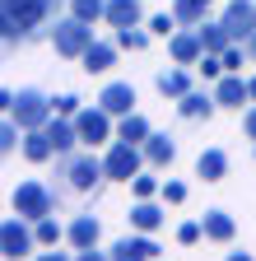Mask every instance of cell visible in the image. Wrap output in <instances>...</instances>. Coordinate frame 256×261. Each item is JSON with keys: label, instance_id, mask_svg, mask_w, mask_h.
Returning a JSON list of instances; mask_svg holds the SVG:
<instances>
[{"label": "cell", "instance_id": "6da1fadb", "mask_svg": "<svg viewBox=\"0 0 256 261\" xmlns=\"http://www.w3.org/2000/svg\"><path fill=\"white\" fill-rule=\"evenodd\" d=\"M61 10V0H0V23L5 42H28L38 28H47Z\"/></svg>", "mask_w": 256, "mask_h": 261}, {"label": "cell", "instance_id": "7a4b0ae2", "mask_svg": "<svg viewBox=\"0 0 256 261\" xmlns=\"http://www.w3.org/2000/svg\"><path fill=\"white\" fill-rule=\"evenodd\" d=\"M0 108H5V117H14L23 130H42L51 117H56V98H47L42 89H5L0 93Z\"/></svg>", "mask_w": 256, "mask_h": 261}, {"label": "cell", "instance_id": "3957f363", "mask_svg": "<svg viewBox=\"0 0 256 261\" xmlns=\"http://www.w3.org/2000/svg\"><path fill=\"white\" fill-rule=\"evenodd\" d=\"M61 177H66V191L89 196L107 177V168H103V159H93V149H84V154L75 149V154H61Z\"/></svg>", "mask_w": 256, "mask_h": 261}, {"label": "cell", "instance_id": "277c9868", "mask_svg": "<svg viewBox=\"0 0 256 261\" xmlns=\"http://www.w3.org/2000/svg\"><path fill=\"white\" fill-rule=\"evenodd\" d=\"M93 42V23H84V19H75V14H66V19H56L51 23V47H56V56H70V61H79Z\"/></svg>", "mask_w": 256, "mask_h": 261}, {"label": "cell", "instance_id": "5b68a950", "mask_svg": "<svg viewBox=\"0 0 256 261\" xmlns=\"http://www.w3.org/2000/svg\"><path fill=\"white\" fill-rule=\"evenodd\" d=\"M10 210H14V215H23L28 224H38V219L56 215V191H51V187H42V182H19V187H14V196H10Z\"/></svg>", "mask_w": 256, "mask_h": 261}, {"label": "cell", "instance_id": "8992f818", "mask_svg": "<svg viewBox=\"0 0 256 261\" xmlns=\"http://www.w3.org/2000/svg\"><path fill=\"white\" fill-rule=\"evenodd\" d=\"M103 168H107V182H135L140 168H145V149L126 145V140H112L107 154H103Z\"/></svg>", "mask_w": 256, "mask_h": 261}, {"label": "cell", "instance_id": "52a82bcc", "mask_svg": "<svg viewBox=\"0 0 256 261\" xmlns=\"http://www.w3.org/2000/svg\"><path fill=\"white\" fill-rule=\"evenodd\" d=\"M38 233H33V224H28L23 215H10L5 224H0V252H5L10 261H23V256H38Z\"/></svg>", "mask_w": 256, "mask_h": 261}, {"label": "cell", "instance_id": "ba28073f", "mask_svg": "<svg viewBox=\"0 0 256 261\" xmlns=\"http://www.w3.org/2000/svg\"><path fill=\"white\" fill-rule=\"evenodd\" d=\"M112 121H117V117H107L98 103L84 108V112L75 117V126H79V145H84V149H98V145L117 140V126H112Z\"/></svg>", "mask_w": 256, "mask_h": 261}, {"label": "cell", "instance_id": "9c48e42d", "mask_svg": "<svg viewBox=\"0 0 256 261\" xmlns=\"http://www.w3.org/2000/svg\"><path fill=\"white\" fill-rule=\"evenodd\" d=\"M219 19H223V28L233 33V42H247L256 33V0H229Z\"/></svg>", "mask_w": 256, "mask_h": 261}, {"label": "cell", "instance_id": "30bf717a", "mask_svg": "<svg viewBox=\"0 0 256 261\" xmlns=\"http://www.w3.org/2000/svg\"><path fill=\"white\" fill-rule=\"evenodd\" d=\"M107 256L112 261H158V243L149 233H126L107 247Z\"/></svg>", "mask_w": 256, "mask_h": 261}, {"label": "cell", "instance_id": "8fae6325", "mask_svg": "<svg viewBox=\"0 0 256 261\" xmlns=\"http://www.w3.org/2000/svg\"><path fill=\"white\" fill-rule=\"evenodd\" d=\"M168 56H173V65H201V56H205L201 28H177L168 38Z\"/></svg>", "mask_w": 256, "mask_h": 261}, {"label": "cell", "instance_id": "7c38bea8", "mask_svg": "<svg viewBox=\"0 0 256 261\" xmlns=\"http://www.w3.org/2000/svg\"><path fill=\"white\" fill-rule=\"evenodd\" d=\"M98 238H103V224H98V215H75V219L66 224V243H70L75 252L98 247Z\"/></svg>", "mask_w": 256, "mask_h": 261}, {"label": "cell", "instance_id": "4fadbf2b", "mask_svg": "<svg viewBox=\"0 0 256 261\" xmlns=\"http://www.w3.org/2000/svg\"><path fill=\"white\" fill-rule=\"evenodd\" d=\"M214 108H219L214 89H191L186 98H177V112H182V121H210V117H214Z\"/></svg>", "mask_w": 256, "mask_h": 261}, {"label": "cell", "instance_id": "5bb4252c", "mask_svg": "<svg viewBox=\"0 0 256 261\" xmlns=\"http://www.w3.org/2000/svg\"><path fill=\"white\" fill-rule=\"evenodd\" d=\"M98 108H103L107 117H131V112H135V89L126 84V80L107 84V89L98 93Z\"/></svg>", "mask_w": 256, "mask_h": 261}, {"label": "cell", "instance_id": "9a60e30c", "mask_svg": "<svg viewBox=\"0 0 256 261\" xmlns=\"http://www.w3.org/2000/svg\"><path fill=\"white\" fill-rule=\"evenodd\" d=\"M201 224H205V238H210V243H223V247H229V243L238 238V219H233L229 210H205Z\"/></svg>", "mask_w": 256, "mask_h": 261}, {"label": "cell", "instance_id": "2e32d148", "mask_svg": "<svg viewBox=\"0 0 256 261\" xmlns=\"http://www.w3.org/2000/svg\"><path fill=\"white\" fill-rule=\"evenodd\" d=\"M154 89L163 93V98H173V103H177V98H186V93L196 89V84H191V75H186V65H173V70H158Z\"/></svg>", "mask_w": 256, "mask_h": 261}, {"label": "cell", "instance_id": "e0dca14e", "mask_svg": "<svg viewBox=\"0 0 256 261\" xmlns=\"http://www.w3.org/2000/svg\"><path fill=\"white\" fill-rule=\"evenodd\" d=\"M214 98H219V108H242V103H251V93H247V80H242V75H223V80H214Z\"/></svg>", "mask_w": 256, "mask_h": 261}, {"label": "cell", "instance_id": "ac0fdd59", "mask_svg": "<svg viewBox=\"0 0 256 261\" xmlns=\"http://www.w3.org/2000/svg\"><path fill=\"white\" fill-rule=\"evenodd\" d=\"M140 149H145V163H149V168H168V163L177 159V140L173 136H158V130H154Z\"/></svg>", "mask_w": 256, "mask_h": 261}, {"label": "cell", "instance_id": "d6986e66", "mask_svg": "<svg viewBox=\"0 0 256 261\" xmlns=\"http://www.w3.org/2000/svg\"><path fill=\"white\" fill-rule=\"evenodd\" d=\"M126 219H131V228H135V233H158L168 215L158 210L154 201H135V205H131V215H126Z\"/></svg>", "mask_w": 256, "mask_h": 261}, {"label": "cell", "instance_id": "ffe728a7", "mask_svg": "<svg viewBox=\"0 0 256 261\" xmlns=\"http://www.w3.org/2000/svg\"><path fill=\"white\" fill-rule=\"evenodd\" d=\"M117 51H121L117 42H93L79 61H84V70H89V75H107L112 65H117Z\"/></svg>", "mask_w": 256, "mask_h": 261}, {"label": "cell", "instance_id": "44dd1931", "mask_svg": "<svg viewBox=\"0 0 256 261\" xmlns=\"http://www.w3.org/2000/svg\"><path fill=\"white\" fill-rule=\"evenodd\" d=\"M196 177H205V182H223L229 177V154L223 149H201V159H196Z\"/></svg>", "mask_w": 256, "mask_h": 261}, {"label": "cell", "instance_id": "7402d4cb", "mask_svg": "<svg viewBox=\"0 0 256 261\" xmlns=\"http://www.w3.org/2000/svg\"><path fill=\"white\" fill-rule=\"evenodd\" d=\"M145 10H140V0H107V23L112 28H140Z\"/></svg>", "mask_w": 256, "mask_h": 261}, {"label": "cell", "instance_id": "603a6c76", "mask_svg": "<svg viewBox=\"0 0 256 261\" xmlns=\"http://www.w3.org/2000/svg\"><path fill=\"white\" fill-rule=\"evenodd\" d=\"M201 42H205V56H223V51L233 47V33L223 28V19H214V23L205 19L201 23Z\"/></svg>", "mask_w": 256, "mask_h": 261}, {"label": "cell", "instance_id": "cb8c5ba5", "mask_svg": "<svg viewBox=\"0 0 256 261\" xmlns=\"http://www.w3.org/2000/svg\"><path fill=\"white\" fill-rule=\"evenodd\" d=\"M23 159H28V163L56 159V145H51V136H47V126H42V130H23Z\"/></svg>", "mask_w": 256, "mask_h": 261}, {"label": "cell", "instance_id": "d4e9b609", "mask_svg": "<svg viewBox=\"0 0 256 261\" xmlns=\"http://www.w3.org/2000/svg\"><path fill=\"white\" fill-rule=\"evenodd\" d=\"M210 5H214V0H173V14H177L182 28H201L205 14H210Z\"/></svg>", "mask_w": 256, "mask_h": 261}, {"label": "cell", "instance_id": "484cf974", "mask_svg": "<svg viewBox=\"0 0 256 261\" xmlns=\"http://www.w3.org/2000/svg\"><path fill=\"white\" fill-rule=\"evenodd\" d=\"M154 136L149 130V121L140 117V112H131V117H117V140H126V145H145Z\"/></svg>", "mask_w": 256, "mask_h": 261}, {"label": "cell", "instance_id": "4316f807", "mask_svg": "<svg viewBox=\"0 0 256 261\" xmlns=\"http://www.w3.org/2000/svg\"><path fill=\"white\" fill-rule=\"evenodd\" d=\"M112 42H117L121 51H145V47H149V33H145V28H117Z\"/></svg>", "mask_w": 256, "mask_h": 261}, {"label": "cell", "instance_id": "83f0119b", "mask_svg": "<svg viewBox=\"0 0 256 261\" xmlns=\"http://www.w3.org/2000/svg\"><path fill=\"white\" fill-rule=\"evenodd\" d=\"M70 14L84 23H98V19H107V0H70Z\"/></svg>", "mask_w": 256, "mask_h": 261}, {"label": "cell", "instance_id": "f1b7e54d", "mask_svg": "<svg viewBox=\"0 0 256 261\" xmlns=\"http://www.w3.org/2000/svg\"><path fill=\"white\" fill-rule=\"evenodd\" d=\"M33 233H38V247H56L61 238H66V228L56 224V215H47V219H38V224H33Z\"/></svg>", "mask_w": 256, "mask_h": 261}, {"label": "cell", "instance_id": "f546056e", "mask_svg": "<svg viewBox=\"0 0 256 261\" xmlns=\"http://www.w3.org/2000/svg\"><path fill=\"white\" fill-rule=\"evenodd\" d=\"M201 238H205V224H201V219H186V224H177V243H182V247H196Z\"/></svg>", "mask_w": 256, "mask_h": 261}, {"label": "cell", "instance_id": "4dcf8cb0", "mask_svg": "<svg viewBox=\"0 0 256 261\" xmlns=\"http://www.w3.org/2000/svg\"><path fill=\"white\" fill-rule=\"evenodd\" d=\"M19 121L14 117H5V121H0V154H14V145H19Z\"/></svg>", "mask_w": 256, "mask_h": 261}, {"label": "cell", "instance_id": "1f68e13d", "mask_svg": "<svg viewBox=\"0 0 256 261\" xmlns=\"http://www.w3.org/2000/svg\"><path fill=\"white\" fill-rule=\"evenodd\" d=\"M177 28H182L177 14H154V19H149V33H154V38H173Z\"/></svg>", "mask_w": 256, "mask_h": 261}, {"label": "cell", "instance_id": "d6a6232c", "mask_svg": "<svg viewBox=\"0 0 256 261\" xmlns=\"http://www.w3.org/2000/svg\"><path fill=\"white\" fill-rule=\"evenodd\" d=\"M131 191H135V201H154V196H158V191H163V187H158L154 177H145V173H140V177L131 182Z\"/></svg>", "mask_w": 256, "mask_h": 261}, {"label": "cell", "instance_id": "836d02e7", "mask_svg": "<svg viewBox=\"0 0 256 261\" xmlns=\"http://www.w3.org/2000/svg\"><path fill=\"white\" fill-rule=\"evenodd\" d=\"M79 112H84V103H79L75 93H61L56 98V117H79Z\"/></svg>", "mask_w": 256, "mask_h": 261}, {"label": "cell", "instance_id": "e575fe53", "mask_svg": "<svg viewBox=\"0 0 256 261\" xmlns=\"http://www.w3.org/2000/svg\"><path fill=\"white\" fill-rule=\"evenodd\" d=\"M242 61H247V47H238V42H233L229 51H223V70L238 75V70H242Z\"/></svg>", "mask_w": 256, "mask_h": 261}, {"label": "cell", "instance_id": "d590c367", "mask_svg": "<svg viewBox=\"0 0 256 261\" xmlns=\"http://www.w3.org/2000/svg\"><path fill=\"white\" fill-rule=\"evenodd\" d=\"M158 196H163L168 205H182V201H186V182H163V191H158Z\"/></svg>", "mask_w": 256, "mask_h": 261}, {"label": "cell", "instance_id": "8d00e7d4", "mask_svg": "<svg viewBox=\"0 0 256 261\" xmlns=\"http://www.w3.org/2000/svg\"><path fill=\"white\" fill-rule=\"evenodd\" d=\"M242 136H247V140H256V103L242 112Z\"/></svg>", "mask_w": 256, "mask_h": 261}, {"label": "cell", "instance_id": "74e56055", "mask_svg": "<svg viewBox=\"0 0 256 261\" xmlns=\"http://www.w3.org/2000/svg\"><path fill=\"white\" fill-rule=\"evenodd\" d=\"M33 261H75V256H70V252H56V247H47V252H38Z\"/></svg>", "mask_w": 256, "mask_h": 261}, {"label": "cell", "instance_id": "f35d334b", "mask_svg": "<svg viewBox=\"0 0 256 261\" xmlns=\"http://www.w3.org/2000/svg\"><path fill=\"white\" fill-rule=\"evenodd\" d=\"M75 261H112V256L98 252V247H89V252H75Z\"/></svg>", "mask_w": 256, "mask_h": 261}, {"label": "cell", "instance_id": "ab89813d", "mask_svg": "<svg viewBox=\"0 0 256 261\" xmlns=\"http://www.w3.org/2000/svg\"><path fill=\"white\" fill-rule=\"evenodd\" d=\"M223 261H256V256H251V252H229Z\"/></svg>", "mask_w": 256, "mask_h": 261}, {"label": "cell", "instance_id": "60d3db41", "mask_svg": "<svg viewBox=\"0 0 256 261\" xmlns=\"http://www.w3.org/2000/svg\"><path fill=\"white\" fill-rule=\"evenodd\" d=\"M242 47H247V61H256V33H251V38H247Z\"/></svg>", "mask_w": 256, "mask_h": 261}, {"label": "cell", "instance_id": "b9f144b4", "mask_svg": "<svg viewBox=\"0 0 256 261\" xmlns=\"http://www.w3.org/2000/svg\"><path fill=\"white\" fill-rule=\"evenodd\" d=\"M247 93H251V103H256V75H251V80H247Z\"/></svg>", "mask_w": 256, "mask_h": 261}]
</instances>
